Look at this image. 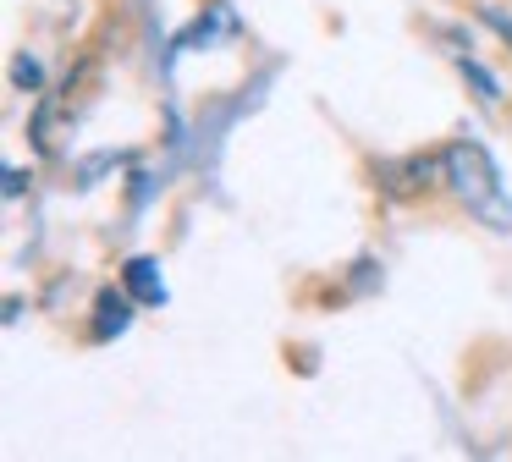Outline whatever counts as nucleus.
<instances>
[{
	"mask_svg": "<svg viewBox=\"0 0 512 462\" xmlns=\"http://www.w3.org/2000/svg\"><path fill=\"white\" fill-rule=\"evenodd\" d=\"M441 154H446V193H452L479 226L512 237V198H507V187H501V171L485 154V143L457 138V143H446Z\"/></svg>",
	"mask_w": 512,
	"mask_h": 462,
	"instance_id": "f257e3e1",
	"label": "nucleus"
},
{
	"mask_svg": "<svg viewBox=\"0 0 512 462\" xmlns=\"http://www.w3.org/2000/svg\"><path fill=\"white\" fill-rule=\"evenodd\" d=\"M375 187L386 198H419L430 187H446V154H402L375 171Z\"/></svg>",
	"mask_w": 512,
	"mask_h": 462,
	"instance_id": "f03ea898",
	"label": "nucleus"
},
{
	"mask_svg": "<svg viewBox=\"0 0 512 462\" xmlns=\"http://www.w3.org/2000/svg\"><path fill=\"white\" fill-rule=\"evenodd\" d=\"M133 308H138V297L127 292H116V286H105L100 297H94V319H89V341H116V336H127V325H133Z\"/></svg>",
	"mask_w": 512,
	"mask_h": 462,
	"instance_id": "7ed1b4c3",
	"label": "nucleus"
},
{
	"mask_svg": "<svg viewBox=\"0 0 512 462\" xmlns=\"http://www.w3.org/2000/svg\"><path fill=\"white\" fill-rule=\"evenodd\" d=\"M122 286L138 297V308H160V303H166V275H160V264L149 259V253H138V259L122 264Z\"/></svg>",
	"mask_w": 512,
	"mask_h": 462,
	"instance_id": "20e7f679",
	"label": "nucleus"
},
{
	"mask_svg": "<svg viewBox=\"0 0 512 462\" xmlns=\"http://www.w3.org/2000/svg\"><path fill=\"white\" fill-rule=\"evenodd\" d=\"M457 72H463V83H474V88H479V99H485V105H496V99H501L496 72H485V66L474 61V55H457Z\"/></svg>",
	"mask_w": 512,
	"mask_h": 462,
	"instance_id": "39448f33",
	"label": "nucleus"
},
{
	"mask_svg": "<svg viewBox=\"0 0 512 462\" xmlns=\"http://www.w3.org/2000/svg\"><path fill=\"white\" fill-rule=\"evenodd\" d=\"M39 77H45V72H39L34 55H17V61H12V83L17 88H39Z\"/></svg>",
	"mask_w": 512,
	"mask_h": 462,
	"instance_id": "423d86ee",
	"label": "nucleus"
},
{
	"mask_svg": "<svg viewBox=\"0 0 512 462\" xmlns=\"http://www.w3.org/2000/svg\"><path fill=\"white\" fill-rule=\"evenodd\" d=\"M479 22H485L490 33H501V39L512 44V17H507V11H496V6H479Z\"/></svg>",
	"mask_w": 512,
	"mask_h": 462,
	"instance_id": "0eeeda50",
	"label": "nucleus"
}]
</instances>
